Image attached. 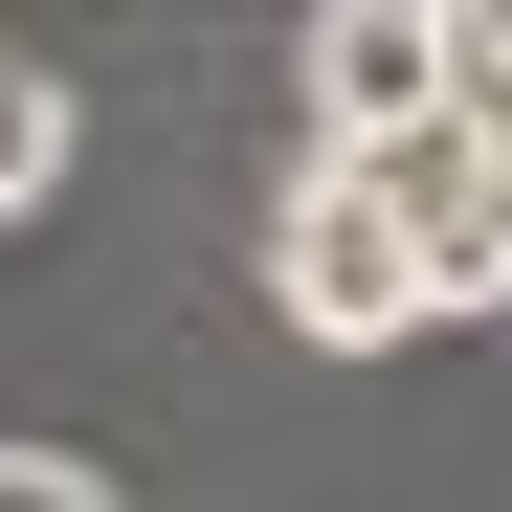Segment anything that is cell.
Listing matches in <instances>:
<instances>
[{
    "mask_svg": "<svg viewBox=\"0 0 512 512\" xmlns=\"http://www.w3.org/2000/svg\"><path fill=\"white\" fill-rule=\"evenodd\" d=\"M268 312L312 334V357H401V334H446V290H423V245H401V201L357 179V156H312V179H290V223H268Z\"/></svg>",
    "mask_w": 512,
    "mask_h": 512,
    "instance_id": "cell-1",
    "label": "cell"
},
{
    "mask_svg": "<svg viewBox=\"0 0 512 512\" xmlns=\"http://www.w3.org/2000/svg\"><path fill=\"white\" fill-rule=\"evenodd\" d=\"M290 90H312V156L446 134V0H334V23H290Z\"/></svg>",
    "mask_w": 512,
    "mask_h": 512,
    "instance_id": "cell-2",
    "label": "cell"
},
{
    "mask_svg": "<svg viewBox=\"0 0 512 512\" xmlns=\"http://www.w3.org/2000/svg\"><path fill=\"white\" fill-rule=\"evenodd\" d=\"M357 179L401 201V245H423L446 312H512V134H401V156H357Z\"/></svg>",
    "mask_w": 512,
    "mask_h": 512,
    "instance_id": "cell-3",
    "label": "cell"
},
{
    "mask_svg": "<svg viewBox=\"0 0 512 512\" xmlns=\"http://www.w3.org/2000/svg\"><path fill=\"white\" fill-rule=\"evenodd\" d=\"M67 156H90V90H67L45 45H0V223H45V201H67Z\"/></svg>",
    "mask_w": 512,
    "mask_h": 512,
    "instance_id": "cell-4",
    "label": "cell"
},
{
    "mask_svg": "<svg viewBox=\"0 0 512 512\" xmlns=\"http://www.w3.org/2000/svg\"><path fill=\"white\" fill-rule=\"evenodd\" d=\"M446 134H512V0H446Z\"/></svg>",
    "mask_w": 512,
    "mask_h": 512,
    "instance_id": "cell-5",
    "label": "cell"
},
{
    "mask_svg": "<svg viewBox=\"0 0 512 512\" xmlns=\"http://www.w3.org/2000/svg\"><path fill=\"white\" fill-rule=\"evenodd\" d=\"M0 512H112V468L90 446H0Z\"/></svg>",
    "mask_w": 512,
    "mask_h": 512,
    "instance_id": "cell-6",
    "label": "cell"
}]
</instances>
